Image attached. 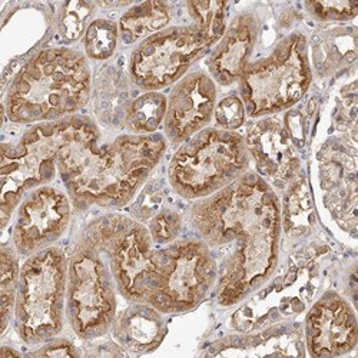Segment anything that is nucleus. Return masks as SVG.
Returning <instances> with one entry per match:
<instances>
[{
    "mask_svg": "<svg viewBox=\"0 0 358 358\" xmlns=\"http://www.w3.org/2000/svg\"><path fill=\"white\" fill-rule=\"evenodd\" d=\"M101 136L95 119L75 115L61 121L36 124L16 142H3L0 161L2 228H6L26 194L49 185L59 175V159L66 148Z\"/></svg>",
    "mask_w": 358,
    "mask_h": 358,
    "instance_id": "20e7f679",
    "label": "nucleus"
},
{
    "mask_svg": "<svg viewBox=\"0 0 358 358\" xmlns=\"http://www.w3.org/2000/svg\"><path fill=\"white\" fill-rule=\"evenodd\" d=\"M112 337L128 352L148 354L155 351L166 336L164 314L148 303H131L112 324Z\"/></svg>",
    "mask_w": 358,
    "mask_h": 358,
    "instance_id": "6ab92c4d",
    "label": "nucleus"
},
{
    "mask_svg": "<svg viewBox=\"0 0 358 358\" xmlns=\"http://www.w3.org/2000/svg\"><path fill=\"white\" fill-rule=\"evenodd\" d=\"M188 15L192 19V24L196 26L205 39L214 48L224 36L228 23V8L227 2H187Z\"/></svg>",
    "mask_w": 358,
    "mask_h": 358,
    "instance_id": "393cba45",
    "label": "nucleus"
},
{
    "mask_svg": "<svg viewBox=\"0 0 358 358\" xmlns=\"http://www.w3.org/2000/svg\"><path fill=\"white\" fill-rule=\"evenodd\" d=\"M72 206L68 192L52 185L26 194L16 210L12 229V244L17 254L27 258L61 240L69 227Z\"/></svg>",
    "mask_w": 358,
    "mask_h": 358,
    "instance_id": "f8f14e48",
    "label": "nucleus"
},
{
    "mask_svg": "<svg viewBox=\"0 0 358 358\" xmlns=\"http://www.w3.org/2000/svg\"><path fill=\"white\" fill-rule=\"evenodd\" d=\"M245 138L238 132L205 128L184 142L168 166L171 188L188 201L211 196L250 171Z\"/></svg>",
    "mask_w": 358,
    "mask_h": 358,
    "instance_id": "0eeeda50",
    "label": "nucleus"
},
{
    "mask_svg": "<svg viewBox=\"0 0 358 358\" xmlns=\"http://www.w3.org/2000/svg\"><path fill=\"white\" fill-rule=\"evenodd\" d=\"M303 331L308 355H347L358 341L355 311L343 295L328 289L308 310Z\"/></svg>",
    "mask_w": 358,
    "mask_h": 358,
    "instance_id": "4468645a",
    "label": "nucleus"
},
{
    "mask_svg": "<svg viewBox=\"0 0 358 358\" xmlns=\"http://www.w3.org/2000/svg\"><path fill=\"white\" fill-rule=\"evenodd\" d=\"M214 119L218 129L235 132L240 129L247 119L245 105L238 95H228L220 102H217Z\"/></svg>",
    "mask_w": 358,
    "mask_h": 358,
    "instance_id": "7c9ffc66",
    "label": "nucleus"
},
{
    "mask_svg": "<svg viewBox=\"0 0 358 358\" xmlns=\"http://www.w3.org/2000/svg\"><path fill=\"white\" fill-rule=\"evenodd\" d=\"M173 19V6L166 2H145L129 8L117 23L119 39L124 45H135L164 29Z\"/></svg>",
    "mask_w": 358,
    "mask_h": 358,
    "instance_id": "5701e85b",
    "label": "nucleus"
},
{
    "mask_svg": "<svg viewBox=\"0 0 358 358\" xmlns=\"http://www.w3.org/2000/svg\"><path fill=\"white\" fill-rule=\"evenodd\" d=\"M2 275H0V301H2V334L15 314V303L20 277L19 254L15 247L2 245Z\"/></svg>",
    "mask_w": 358,
    "mask_h": 358,
    "instance_id": "a878e982",
    "label": "nucleus"
},
{
    "mask_svg": "<svg viewBox=\"0 0 358 358\" xmlns=\"http://www.w3.org/2000/svg\"><path fill=\"white\" fill-rule=\"evenodd\" d=\"M217 83L202 71L187 73L168 96L164 135L172 145H182L214 119Z\"/></svg>",
    "mask_w": 358,
    "mask_h": 358,
    "instance_id": "2eb2a0df",
    "label": "nucleus"
},
{
    "mask_svg": "<svg viewBox=\"0 0 358 358\" xmlns=\"http://www.w3.org/2000/svg\"><path fill=\"white\" fill-rule=\"evenodd\" d=\"M258 34L259 24L254 13L243 12L232 19L208 59V71L215 83L231 86L240 82L251 62Z\"/></svg>",
    "mask_w": 358,
    "mask_h": 358,
    "instance_id": "f3484780",
    "label": "nucleus"
},
{
    "mask_svg": "<svg viewBox=\"0 0 358 358\" xmlns=\"http://www.w3.org/2000/svg\"><path fill=\"white\" fill-rule=\"evenodd\" d=\"M188 220L195 236L215 258L218 306L244 303L275 274L282 234L281 201L255 171L211 196L194 201Z\"/></svg>",
    "mask_w": 358,
    "mask_h": 358,
    "instance_id": "f257e3e1",
    "label": "nucleus"
},
{
    "mask_svg": "<svg viewBox=\"0 0 358 358\" xmlns=\"http://www.w3.org/2000/svg\"><path fill=\"white\" fill-rule=\"evenodd\" d=\"M244 138L255 172L275 191H284L303 171L300 151L278 117L257 119L248 127Z\"/></svg>",
    "mask_w": 358,
    "mask_h": 358,
    "instance_id": "dca6fc26",
    "label": "nucleus"
},
{
    "mask_svg": "<svg viewBox=\"0 0 358 358\" xmlns=\"http://www.w3.org/2000/svg\"><path fill=\"white\" fill-rule=\"evenodd\" d=\"M119 27L109 19H95L85 32L83 46L86 57L92 61H106L117 46Z\"/></svg>",
    "mask_w": 358,
    "mask_h": 358,
    "instance_id": "bb28decb",
    "label": "nucleus"
},
{
    "mask_svg": "<svg viewBox=\"0 0 358 358\" xmlns=\"http://www.w3.org/2000/svg\"><path fill=\"white\" fill-rule=\"evenodd\" d=\"M148 229L154 244L169 245L176 241L184 228V218L175 210L164 208L148 221Z\"/></svg>",
    "mask_w": 358,
    "mask_h": 358,
    "instance_id": "c85d7f7f",
    "label": "nucleus"
},
{
    "mask_svg": "<svg viewBox=\"0 0 358 358\" xmlns=\"http://www.w3.org/2000/svg\"><path fill=\"white\" fill-rule=\"evenodd\" d=\"M311 82L308 41L303 32H292L266 57L250 62L238 83L247 116L259 119L292 109Z\"/></svg>",
    "mask_w": 358,
    "mask_h": 358,
    "instance_id": "6e6552de",
    "label": "nucleus"
},
{
    "mask_svg": "<svg viewBox=\"0 0 358 358\" xmlns=\"http://www.w3.org/2000/svg\"><path fill=\"white\" fill-rule=\"evenodd\" d=\"M314 71L328 78L348 68L357 61V27H327L315 34L311 42Z\"/></svg>",
    "mask_w": 358,
    "mask_h": 358,
    "instance_id": "aec40b11",
    "label": "nucleus"
},
{
    "mask_svg": "<svg viewBox=\"0 0 358 358\" xmlns=\"http://www.w3.org/2000/svg\"><path fill=\"white\" fill-rule=\"evenodd\" d=\"M208 355H307L300 324L282 322L255 334L227 337L208 350Z\"/></svg>",
    "mask_w": 358,
    "mask_h": 358,
    "instance_id": "a211bd4d",
    "label": "nucleus"
},
{
    "mask_svg": "<svg viewBox=\"0 0 358 358\" xmlns=\"http://www.w3.org/2000/svg\"><path fill=\"white\" fill-rule=\"evenodd\" d=\"M87 57L71 48L38 52L13 78L5 101L10 122L36 125L75 116L92 98Z\"/></svg>",
    "mask_w": 358,
    "mask_h": 358,
    "instance_id": "7ed1b4c3",
    "label": "nucleus"
},
{
    "mask_svg": "<svg viewBox=\"0 0 358 358\" xmlns=\"http://www.w3.org/2000/svg\"><path fill=\"white\" fill-rule=\"evenodd\" d=\"M168 98L162 92H143L134 98L127 115L124 128L131 135H152L164 125Z\"/></svg>",
    "mask_w": 358,
    "mask_h": 358,
    "instance_id": "b1692460",
    "label": "nucleus"
},
{
    "mask_svg": "<svg viewBox=\"0 0 358 358\" xmlns=\"http://www.w3.org/2000/svg\"><path fill=\"white\" fill-rule=\"evenodd\" d=\"M324 205L337 225L357 235V146L348 136L328 139L318 152Z\"/></svg>",
    "mask_w": 358,
    "mask_h": 358,
    "instance_id": "ddd939ff",
    "label": "nucleus"
},
{
    "mask_svg": "<svg viewBox=\"0 0 358 358\" xmlns=\"http://www.w3.org/2000/svg\"><path fill=\"white\" fill-rule=\"evenodd\" d=\"M29 357H80L82 352L68 338L55 337L42 344L36 351L27 354Z\"/></svg>",
    "mask_w": 358,
    "mask_h": 358,
    "instance_id": "2f4dec72",
    "label": "nucleus"
},
{
    "mask_svg": "<svg viewBox=\"0 0 358 358\" xmlns=\"http://www.w3.org/2000/svg\"><path fill=\"white\" fill-rule=\"evenodd\" d=\"M164 250V273L148 304L164 315L188 313L214 291L218 278L215 258L198 236L181 238Z\"/></svg>",
    "mask_w": 358,
    "mask_h": 358,
    "instance_id": "9b49d317",
    "label": "nucleus"
},
{
    "mask_svg": "<svg viewBox=\"0 0 358 358\" xmlns=\"http://www.w3.org/2000/svg\"><path fill=\"white\" fill-rule=\"evenodd\" d=\"M132 80L117 68H105L96 78L92 95L98 121L109 128H124L131 98Z\"/></svg>",
    "mask_w": 358,
    "mask_h": 358,
    "instance_id": "412c9836",
    "label": "nucleus"
},
{
    "mask_svg": "<svg viewBox=\"0 0 358 358\" xmlns=\"http://www.w3.org/2000/svg\"><path fill=\"white\" fill-rule=\"evenodd\" d=\"M304 6L311 17L322 23L348 22L358 15V2H306Z\"/></svg>",
    "mask_w": 358,
    "mask_h": 358,
    "instance_id": "c756f323",
    "label": "nucleus"
},
{
    "mask_svg": "<svg viewBox=\"0 0 358 358\" xmlns=\"http://www.w3.org/2000/svg\"><path fill=\"white\" fill-rule=\"evenodd\" d=\"M116 282L105 254L79 236L68 257L66 321L83 341L108 334L117 315Z\"/></svg>",
    "mask_w": 358,
    "mask_h": 358,
    "instance_id": "1a4fd4ad",
    "label": "nucleus"
},
{
    "mask_svg": "<svg viewBox=\"0 0 358 358\" xmlns=\"http://www.w3.org/2000/svg\"><path fill=\"white\" fill-rule=\"evenodd\" d=\"M10 355L20 357L22 354H20L19 351H16V350H12V348H9V347L3 345V347H2V354H0V357H10Z\"/></svg>",
    "mask_w": 358,
    "mask_h": 358,
    "instance_id": "473e14b6",
    "label": "nucleus"
},
{
    "mask_svg": "<svg viewBox=\"0 0 358 358\" xmlns=\"http://www.w3.org/2000/svg\"><path fill=\"white\" fill-rule=\"evenodd\" d=\"M101 250L117 292L129 303H149L165 268V250H155L146 225L121 214H105L80 232Z\"/></svg>",
    "mask_w": 358,
    "mask_h": 358,
    "instance_id": "39448f33",
    "label": "nucleus"
},
{
    "mask_svg": "<svg viewBox=\"0 0 358 358\" xmlns=\"http://www.w3.org/2000/svg\"><path fill=\"white\" fill-rule=\"evenodd\" d=\"M96 3L68 2L64 3L57 17V32L65 42H76L92 23Z\"/></svg>",
    "mask_w": 358,
    "mask_h": 358,
    "instance_id": "cd10ccee",
    "label": "nucleus"
},
{
    "mask_svg": "<svg viewBox=\"0 0 358 358\" xmlns=\"http://www.w3.org/2000/svg\"><path fill=\"white\" fill-rule=\"evenodd\" d=\"M68 255L52 245L20 266L13 322L19 338L39 345L64 331L66 320Z\"/></svg>",
    "mask_w": 358,
    "mask_h": 358,
    "instance_id": "423d86ee",
    "label": "nucleus"
},
{
    "mask_svg": "<svg viewBox=\"0 0 358 358\" xmlns=\"http://www.w3.org/2000/svg\"><path fill=\"white\" fill-rule=\"evenodd\" d=\"M317 227L315 206L304 171L284 189L281 202V229L288 240H303Z\"/></svg>",
    "mask_w": 358,
    "mask_h": 358,
    "instance_id": "4be33fe9",
    "label": "nucleus"
},
{
    "mask_svg": "<svg viewBox=\"0 0 358 358\" xmlns=\"http://www.w3.org/2000/svg\"><path fill=\"white\" fill-rule=\"evenodd\" d=\"M210 49L196 26H169L138 43L129 57L128 75L141 91L159 92L181 80Z\"/></svg>",
    "mask_w": 358,
    "mask_h": 358,
    "instance_id": "9d476101",
    "label": "nucleus"
},
{
    "mask_svg": "<svg viewBox=\"0 0 358 358\" xmlns=\"http://www.w3.org/2000/svg\"><path fill=\"white\" fill-rule=\"evenodd\" d=\"M166 148L162 134H127L103 145L101 138L82 141L65 149L57 171L76 211L119 210L135 198Z\"/></svg>",
    "mask_w": 358,
    "mask_h": 358,
    "instance_id": "f03ea898",
    "label": "nucleus"
}]
</instances>
